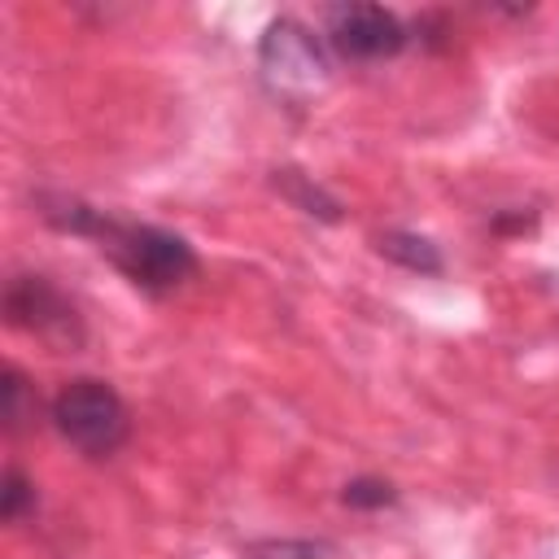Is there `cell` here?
<instances>
[{"mask_svg": "<svg viewBox=\"0 0 559 559\" xmlns=\"http://www.w3.org/2000/svg\"><path fill=\"white\" fill-rule=\"evenodd\" d=\"M341 502L349 511H384V507H397V489L384 476H354L341 485Z\"/></svg>", "mask_w": 559, "mask_h": 559, "instance_id": "obj_11", "label": "cell"}, {"mask_svg": "<svg viewBox=\"0 0 559 559\" xmlns=\"http://www.w3.org/2000/svg\"><path fill=\"white\" fill-rule=\"evenodd\" d=\"M48 419H52L57 437L87 459H109L131 432V415H127L122 393L96 376L66 380L48 406Z\"/></svg>", "mask_w": 559, "mask_h": 559, "instance_id": "obj_2", "label": "cell"}, {"mask_svg": "<svg viewBox=\"0 0 559 559\" xmlns=\"http://www.w3.org/2000/svg\"><path fill=\"white\" fill-rule=\"evenodd\" d=\"M35 411H39V397H35L31 376L9 362L0 371V419H4V432L9 437H22L35 424Z\"/></svg>", "mask_w": 559, "mask_h": 559, "instance_id": "obj_8", "label": "cell"}, {"mask_svg": "<svg viewBox=\"0 0 559 559\" xmlns=\"http://www.w3.org/2000/svg\"><path fill=\"white\" fill-rule=\"evenodd\" d=\"M271 188H275L293 210H301V214L314 218V223H341V218H345V205H341L314 175H306V170H297V166H275V170H271Z\"/></svg>", "mask_w": 559, "mask_h": 559, "instance_id": "obj_6", "label": "cell"}, {"mask_svg": "<svg viewBox=\"0 0 559 559\" xmlns=\"http://www.w3.org/2000/svg\"><path fill=\"white\" fill-rule=\"evenodd\" d=\"M4 323L52 345V349H74L83 345V314L79 306L48 280V275H35V271H17L9 275L4 284Z\"/></svg>", "mask_w": 559, "mask_h": 559, "instance_id": "obj_4", "label": "cell"}, {"mask_svg": "<svg viewBox=\"0 0 559 559\" xmlns=\"http://www.w3.org/2000/svg\"><path fill=\"white\" fill-rule=\"evenodd\" d=\"M489 227H493L498 236H507V231H524V227H533V214H524V210H498V214L489 218Z\"/></svg>", "mask_w": 559, "mask_h": 559, "instance_id": "obj_12", "label": "cell"}, {"mask_svg": "<svg viewBox=\"0 0 559 559\" xmlns=\"http://www.w3.org/2000/svg\"><path fill=\"white\" fill-rule=\"evenodd\" d=\"M35 507H39L35 480L17 463H9L4 480H0V515H4V524H22L26 515H35Z\"/></svg>", "mask_w": 559, "mask_h": 559, "instance_id": "obj_10", "label": "cell"}, {"mask_svg": "<svg viewBox=\"0 0 559 559\" xmlns=\"http://www.w3.org/2000/svg\"><path fill=\"white\" fill-rule=\"evenodd\" d=\"M96 249L148 297H166L175 288H183L197 275V249L188 245V236L157 227V223H135V218H118L109 214Z\"/></svg>", "mask_w": 559, "mask_h": 559, "instance_id": "obj_1", "label": "cell"}, {"mask_svg": "<svg viewBox=\"0 0 559 559\" xmlns=\"http://www.w3.org/2000/svg\"><path fill=\"white\" fill-rule=\"evenodd\" d=\"M336 546L323 537H258L240 550V559H332Z\"/></svg>", "mask_w": 559, "mask_h": 559, "instance_id": "obj_9", "label": "cell"}, {"mask_svg": "<svg viewBox=\"0 0 559 559\" xmlns=\"http://www.w3.org/2000/svg\"><path fill=\"white\" fill-rule=\"evenodd\" d=\"M328 48L341 61H389L411 44L406 22L384 4H336L328 9Z\"/></svg>", "mask_w": 559, "mask_h": 559, "instance_id": "obj_5", "label": "cell"}, {"mask_svg": "<svg viewBox=\"0 0 559 559\" xmlns=\"http://www.w3.org/2000/svg\"><path fill=\"white\" fill-rule=\"evenodd\" d=\"M258 70L271 92L306 96V92L323 87L332 74L328 39H319L297 17H275V22H266V31L258 39Z\"/></svg>", "mask_w": 559, "mask_h": 559, "instance_id": "obj_3", "label": "cell"}, {"mask_svg": "<svg viewBox=\"0 0 559 559\" xmlns=\"http://www.w3.org/2000/svg\"><path fill=\"white\" fill-rule=\"evenodd\" d=\"M376 253L389 258L393 266L411 271V275H441V271H445L441 245H432L428 236L406 231V227H389V231H380V236H376Z\"/></svg>", "mask_w": 559, "mask_h": 559, "instance_id": "obj_7", "label": "cell"}]
</instances>
